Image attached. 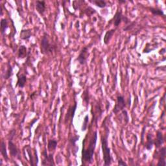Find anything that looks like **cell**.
Masks as SVG:
<instances>
[{"label":"cell","instance_id":"6da1fadb","mask_svg":"<svg viewBox=\"0 0 166 166\" xmlns=\"http://www.w3.org/2000/svg\"><path fill=\"white\" fill-rule=\"evenodd\" d=\"M97 140V132L94 131L91 137L88 147L86 148L82 146V163L85 162L88 164H91L93 162V154H94L95 149L96 147V144Z\"/></svg>","mask_w":166,"mask_h":166},{"label":"cell","instance_id":"7a4b0ae2","mask_svg":"<svg viewBox=\"0 0 166 166\" xmlns=\"http://www.w3.org/2000/svg\"><path fill=\"white\" fill-rule=\"evenodd\" d=\"M105 126V134L101 136V148H102L103 154V160H104V165L108 166L110 165L113 161V158L111 156L110 149L108 147V137L109 135V129L106 124V120L103 123Z\"/></svg>","mask_w":166,"mask_h":166},{"label":"cell","instance_id":"3957f363","mask_svg":"<svg viewBox=\"0 0 166 166\" xmlns=\"http://www.w3.org/2000/svg\"><path fill=\"white\" fill-rule=\"evenodd\" d=\"M55 49V46L52 44L49 39V36L47 33H44L40 43L41 53L45 55H48L53 53Z\"/></svg>","mask_w":166,"mask_h":166},{"label":"cell","instance_id":"277c9868","mask_svg":"<svg viewBox=\"0 0 166 166\" xmlns=\"http://www.w3.org/2000/svg\"><path fill=\"white\" fill-rule=\"evenodd\" d=\"M77 106V103L76 101H75V103L73 105L70 106L68 110L67 111L66 115L65 116V124H67L69 123L70 125H71L73 123V118L75 114V111H76Z\"/></svg>","mask_w":166,"mask_h":166},{"label":"cell","instance_id":"5b68a950","mask_svg":"<svg viewBox=\"0 0 166 166\" xmlns=\"http://www.w3.org/2000/svg\"><path fill=\"white\" fill-rule=\"evenodd\" d=\"M88 56H89V51H88V46L84 47L81 51H80L79 56H78L77 61L79 62L80 65H85L87 62V60Z\"/></svg>","mask_w":166,"mask_h":166},{"label":"cell","instance_id":"8992f818","mask_svg":"<svg viewBox=\"0 0 166 166\" xmlns=\"http://www.w3.org/2000/svg\"><path fill=\"white\" fill-rule=\"evenodd\" d=\"M126 102L125 101H124V97L122 95H118V97H117V103L113 109V113L116 114H118L120 111L124 110Z\"/></svg>","mask_w":166,"mask_h":166},{"label":"cell","instance_id":"52a82bcc","mask_svg":"<svg viewBox=\"0 0 166 166\" xmlns=\"http://www.w3.org/2000/svg\"><path fill=\"white\" fill-rule=\"evenodd\" d=\"M124 16H123V14H122L121 10L118 9L113 18H112L110 20V22H109V24H111L112 23H113L114 25L116 27H118V26L121 24V23L123 22Z\"/></svg>","mask_w":166,"mask_h":166},{"label":"cell","instance_id":"ba28073f","mask_svg":"<svg viewBox=\"0 0 166 166\" xmlns=\"http://www.w3.org/2000/svg\"><path fill=\"white\" fill-rule=\"evenodd\" d=\"M156 156L154 158H158V166H165V156H166V149L165 147L161 148V149L158 152H156Z\"/></svg>","mask_w":166,"mask_h":166},{"label":"cell","instance_id":"9c48e42d","mask_svg":"<svg viewBox=\"0 0 166 166\" xmlns=\"http://www.w3.org/2000/svg\"><path fill=\"white\" fill-rule=\"evenodd\" d=\"M42 155L44 156L43 161L42 162V165H54L55 163L54 162L53 154H47V150L45 149L42 152Z\"/></svg>","mask_w":166,"mask_h":166},{"label":"cell","instance_id":"30bf717a","mask_svg":"<svg viewBox=\"0 0 166 166\" xmlns=\"http://www.w3.org/2000/svg\"><path fill=\"white\" fill-rule=\"evenodd\" d=\"M12 139H9V142H8V147H9L10 154L12 156V157H18L19 156V150H18L17 147L16 146V145L12 142Z\"/></svg>","mask_w":166,"mask_h":166},{"label":"cell","instance_id":"8fae6325","mask_svg":"<svg viewBox=\"0 0 166 166\" xmlns=\"http://www.w3.org/2000/svg\"><path fill=\"white\" fill-rule=\"evenodd\" d=\"M36 9L39 14L43 15L46 12V2L45 1H36Z\"/></svg>","mask_w":166,"mask_h":166},{"label":"cell","instance_id":"7c38bea8","mask_svg":"<svg viewBox=\"0 0 166 166\" xmlns=\"http://www.w3.org/2000/svg\"><path fill=\"white\" fill-rule=\"evenodd\" d=\"M163 142H164V139H163V137L162 132L160 131H158L156 133V139L154 140V144L155 145L156 147L159 148L163 144Z\"/></svg>","mask_w":166,"mask_h":166},{"label":"cell","instance_id":"4fadbf2b","mask_svg":"<svg viewBox=\"0 0 166 166\" xmlns=\"http://www.w3.org/2000/svg\"><path fill=\"white\" fill-rule=\"evenodd\" d=\"M115 32H116V29H112L106 31L103 38L104 44H105V45H108V43L110 42L111 38H112V36L114 35Z\"/></svg>","mask_w":166,"mask_h":166},{"label":"cell","instance_id":"5bb4252c","mask_svg":"<svg viewBox=\"0 0 166 166\" xmlns=\"http://www.w3.org/2000/svg\"><path fill=\"white\" fill-rule=\"evenodd\" d=\"M17 76H18V81L16 86L22 88L25 86L26 81H27V77H26L24 74H21V75L18 74Z\"/></svg>","mask_w":166,"mask_h":166},{"label":"cell","instance_id":"9a60e30c","mask_svg":"<svg viewBox=\"0 0 166 166\" xmlns=\"http://www.w3.org/2000/svg\"><path fill=\"white\" fill-rule=\"evenodd\" d=\"M79 136L75 135V136L71 137L69 140V145L73 147V150H75V155H76L77 150L78 149H79V147H77L76 146V142L78 141V140H79Z\"/></svg>","mask_w":166,"mask_h":166},{"label":"cell","instance_id":"2e32d148","mask_svg":"<svg viewBox=\"0 0 166 166\" xmlns=\"http://www.w3.org/2000/svg\"><path fill=\"white\" fill-rule=\"evenodd\" d=\"M32 36L31 29H23L20 32V38L23 40H28Z\"/></svg>","mask_w":166,"mask_h":166},{"label":"cell","instance_id":"e0dca14e","mask_svg":"<svg viewBox=\"0 0 166 166\" xmlns=\"http://www.w3.org/2000/svg\"><path fill=\"white\" fill-rule=\"evenodd\" d=\"M154 140L153 139L152 134H148L147 136V142L146 144L145 145V147L146 148V149L147 150H150L152 149V148L154 145Z\"/></svg>","mask_w":166,"mask_h":166},{"label":"cell","instance_id":"ac0fdd59","mask_svg":"<svg viewBox=\"0 0 166 166\" xmlns=\"http://www.w3.org/2000/svg\"><path fill=\"white\" fill-rule=\"evenodd\" d=\"M1 154L3 156L5 161H7L9 160V156H8L7 154V148H6V144H5V142L2 140L1 144Z\"/></svg>","mask_w":166,"mask_h":166},{"label":"cell","instance_id":"d6986e66","mask_svg":"<svg viewBox=\"0 0 166 166\" xmlns=\"http://www.w3.org/2000/svg\"><path fill=\"white\" fill-rule=\"evenodd\" d=\"M27 55V48L25 46H21L18 50V58L23 59Z\"/></svg>","mask_w":166,"mask_h":166},{"label":"cell","instance_id":"ffe728a7","mask_svg":"<svg viewBox=\"0 0 166 166\" xmlns=\"http://www.w3.org/2000/svg\"><path fill=\"white\" fill-rule=\"evenodd\" d=\"M57 144H58V142L56 139H49L48 144V149L49 151L51 152L52 150H55Z\"/></svg>","mask_w":166,"mask_h":166},{"label":"cell","instance_id":"44dd1931","mask_svg":"<svg viewBox=\"0 0 166 166\" xmlns=\"http://www.w3.org/2000/svg\"><path fill=\"white\" fill-rule=\"evenodd\" d=\"M150 12L152 13V14L156 15V16H165L164 12H163V10L162 9H158V8H155V7H150L149 8Z\"/></svg>","mask_w":166,"mask_h":166},{"label":"cell","instance_id":"7402d4cb","mask_svg":"<svg viewBox=\"0 0 166 166\" xmlns=\"http://www.w3.org/2000/svg\"><path fill=\"white\" fill-rule=\"evenodd\" d=\"M12 75V67L10 64L8 63L7 64V69L5 71V74L3 75V77L5 79H9V78Z\"/></svg>","mask_w":166,"mask_h":166},{"label":"cell","instance_id":"603a6c76","mask_svg":"<svg viewBox=\"0 0 166 166\" xmlns=\"http://www.w3.org/2000/svg\"><path fill=\"white\" fill-rule=\"evenodd\" d=\"M90 1L101 9L106 7V2L104 0H90Z\"/></svg>","mask_w":166,"mask_h":166},{"label":"cell","instance_id":"cb8c5ba5","mask_svg":"<svg viewBox=\"0 0 166 166\" xmlns=\"http://www.w3.org/2000/svg\"><path fill=\"white\" fill-rule=\"evenodd\" d=\"M8 27V21L5 18H3L1 20V33L2 35H4L5 31Z\"/></svg>","mask_w":166,"mask_h":166},{"label":"cell","instance_id":"d4e9b609","mask_svg":"<svg viewBox=\"0 0 166 166\" xmlns=\"http://www.w3.org/2000/svg\"><path fill=\"white\" fill-rule=\"evenodd\" d=\"M82 100L83 102L86 104V106H88V104H89V101H90V95H89V92H88V90H85L84 91V92L82 93Z\"/></svg>","mask_w":166,"mask_h":166},{"label":"cell","instance_id":"484cf974","mask_svg":"<svg viewBox=\"0 0 166 166\" xmlns=\"http://www.w3.org/2000/svg\"><path fill=\"white\" fill-rule=\"evenodd\" d=\"M88 122H89V116H88V115H86L84 117V121H83V123H82V125L81 128V131L82 132L85 131L87 129Z\"/></svg>","mask_w":166,"mask_h":166},{"label":"cell","instance_id":"4316f807","mask_svg":"<svg viewBox=\"0 0 166 166\" xmlns=\"http://www.w3.org/2000/svg\"><path fill=\"white\" fill-rule=\"evenodd\" d=\"M84 13L85 14H86L88 16H90L92 15L93 14H94V13H95V10L92 9V7H88L87 9H86L84 10Z\"/></svg>","mask_w":166,"mask_h":166},{"label":"cell","instance_id":"83f0119b","mask_svg":"<svg viewBox=\"0 0 166 166\" xmlns=\"http://www.w3.org/2000/svg\"><path fill=\"white\" fill-rule=\"evenodd\" d=\"M122 114H123V116L124 123H128L129 121V117L128 115V113H127V111L126 110H122Z\"/></svg>","mask_w":166,"mask_h":166},{"label":"cell","instance_id":"f1b7e54d","mask_svg":"<svg viewBox=\"0 0 166 166\" xmlns=\"http://www.w3.org/2000/svg\"><path fill=\"white\" fill-rule=\"evenodd\" d=\"M134 25H135V22H130L129 23H128V24L127 25L126 27L124 28L123 30H124V31H131V30L132 29L134 28Z\"/></svg>","mask_w":166,"mask_h":166},{"label":"cell","instance_id":"f546056e","mask_svg":"<svg viewBox=\"0 0 166 166\" xmlns=\"http://www.w3.org/2000/svg\"><path fill=\"white\" fill-rule=\"evenodd\" d=\"M28 147H29V149H27V151L29 156V158H30V163H31V165H35V163H34V160H33V155H32V154H31V151H30L31 148H30L29 146Z\"/></svg>","mask_w":166,"mask_h":166},{"label":"cell","instance_id":"4dcf8cb0","mask_svg":"<svg viewBox=\"0 0 166 166\" xmlns=\"http://www.w3.org/2000/svg\"><path fill=\"white\" fill-rule=\"evenodd\" d=\"M118 165H125L127 166V164L124 162V161L121 159V158H119L118 160Z\"/></svg>","mask_w":166,"mask_h":166},{"label":"cell","instance_id":"1f68e13d","mask_svg":"<svg viewBox=\"0 0 166 166\" xmlns=\"http://www.w3.org/2000/svg\"><path fill=\"white\" fill-rule=\"evenodd\" d=\"M165 53V48H162L160 51V54H164Z\"/></svg>","mask_w":166,"mask_h":166},{"label":"cell","instance_id":"d6a6232c","mask_svg":"<svg viewBox=\"0 0 166 166\" xmlns=\"http://www.w3.org/2000/svg\"><path fill=\"white\" fill-rule=\"evenodd\" d=\"M118 2L119 3H124L126 1H121V0H119Z\"/></svg>","mask_w":166,"mask_h":166},{"label":"cell","instance_id":"836d02e7","mask_svg":"<svg viewBox=\"0 0 166 166\" xmlns=\"http://www.w3.org/2000/svg\"><path fill=\"white\" fill-rule=\"evenodd\" d=\"M0 9H1V16L3 15V9H2V7H0Z\"/></svg>","mask_w":166,"mask_h":166}]
</instances>
